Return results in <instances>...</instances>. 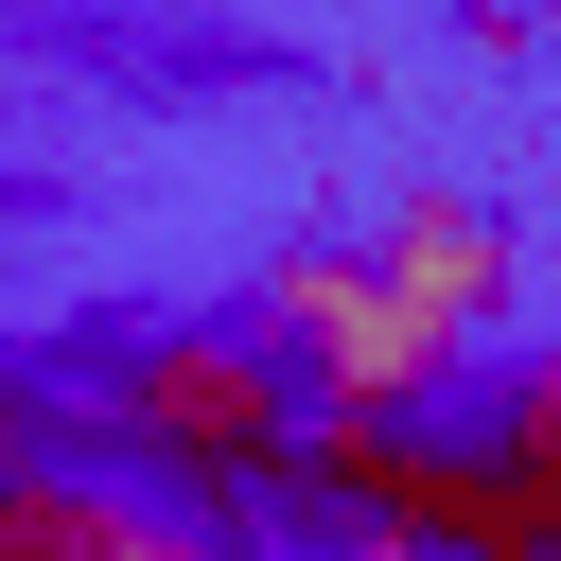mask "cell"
Wrapping results in <instances>:
<instances>
[{"label": "cell", "mask_w": 561, "mask_h": 561, "mask_svg": "<svg viewBox=\"0 0 561 561\" xmlns=\"http://www.w3.org/2000/svg\"><path fill=\"white\" fill-rule=\"evenodd\" d=\"M526 35H561V0H526Z\"/></svg>", "instance_id": "7"}, {"label": "cell", "mask_w": 561, "mask_h": 561, "mask_svg": "<svg viewBox=\"0 0 561 561\" xmlns=\"http://www.w3.org/2000/svg\"><path fill=\"white\" fill-rule=\"evenodd\" d=\"M18 421H35V438H18V491H0V561H263L228 508H175V491L105 473L53 386H35Z\"/></svg>", "instance_id": "3"}, {"label": "cell", "mask_w": 561, "mask_h": 561, "mask_svg": "<svg viewBox=\"0 0 561 561\" xmlns=\"http://www.w3.org/2000/svg\"><path fill=\"white\" fill-rule=\"evenodd\" d=\"M245 316L280 333V368H298L333 421H438V386L473 368V351H456V333H438V316H421L368 245H280Z\"/></svg>", "instance_id": "2"}, {"label": "cell", "mask_w": 561, "mask_h": 561, "mask_svg": "<svg viewBox=\"0 0 561 561\" xmlns=\"http://www.w3.org/2000/svg\"><path fill=\"white\" fill-rule=\"evenodd\" d=\"M316 561H456V543H421V526H316Z\"/></svg>", "instance_id": "6"}, {"label": "cell", "mask_w": 561, "mask_h": 561, "mask_svg": "<svg viewBox=\"0 0 561 561\" xmlns=\"http://www.w3.org/2000/svg\"><path fill=\"white\" fill-rule=\"evenodd\" d=\"M491 438H508L526 491L561 508V351H508V368H491Z\"/></svg>", "instance_id": "5"}, {"label": "cell", "mask_w": 561, "mask_h": 561, "mask_svg": "<svg viewBox=\"0 0 561 561\" xmlns=\"http://www.w3.org/2000/svg\"><path fill=\"white\" fill-rule=\"evenodd\" d=\"M368 263H386V280H403V298H421L456 351H473V333L526 298V228H508L491 193H403V210L368 228Z\"/></svg>", "instance_id": "4"}, {"label": "cell", "mask_w": 561, "mask_h": 561, "mask_svg": "<svg viewBox=\"0 0 561 561\" xmlns=\"http://www.w3.org/2000/svg\"><path fill=\"white\" fill-rule=\"evenodd\" d=\"M88 456L105 473H140V491H175V508H280L298 526V456H316V386L280 368V333L263 316H158V333H105V368H88Z\"/></svg>", "instance_id": "1"}]
</instances>
